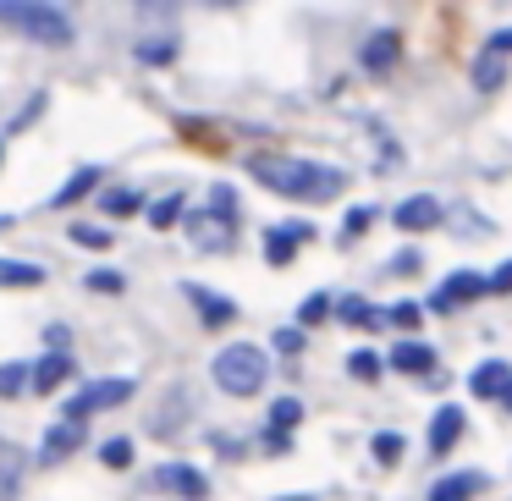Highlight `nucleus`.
<instances>
[{
    "mask_svg": "<svg viewBox=\"0 0 512 501\" xmlns=\"http://www.w3.org/2000/svg\"><path fill=\"white\" fill-rule=\"evenodd\" d=\"M248 171L265 182L270 193L281 199H309V204H325L342 193V171L336 166H314V160H287V155H248Z\"/></svg>",
    "mask_w": 512,
    "mask_h": 501,
    "instance_id": "f257e3e1",
    "label": "nucleus"
},
{
    "mask_svg": "<svg viewBox=\"0 0 512 501\" xmlns=\"http://www.w3.org/2000/svg\"><path fill=\"white\" fill-rule=\"evenodd\" d=\"M0 23H12L17 34H28L34 45L67 50L72 45V23L56 6H34V0H0Z\"/></svg>",
    "mask_w": 512,
    "mask_h": 501,
    "instance_id": "f03ea898",
    "label": "nucleus"
},
{
    "mask_svg": "<svg viewBox=\"0 0 512 501\" xmlns=\"http://www.w3.org/2000/svg\"><path fill=\"white\" fill-rule=\"evenodd\" d=\"M265 353H259L254 342H232V347H221V358L210 364V375H215V386L221 391H232V397H254V391H265Z\"/></svg>",
    "mask_w": 512,
    "mask_h": 501,
    "instance_id": "7ed1b4c3",
    "label": "nucleus"
},
{
    "mask_svg": "<svg viewBox=\"0 0 512 501\" xmlns=\"http://www.w3.org/2000/svg\"><path fill=\"white\" fill-rule=\"evenodd\" d=\"M122 402H133V380H122V375H116V380H89V386L67 402V424H83L89 413L122 408Z\"/></svg>",
    "mask_w": 512,
    "mask_h": 501,
    "instance_id": "20e7f679",
    "label": "nucleus"
},
{
    "mask_svg": "<svg viewBox=\"0 0 512 501\" xmlns=\"http://www.w3.org/2000/svg\"><path fill=\"white\" fill-rule=\"evenodd\" d=\"M474 298H485V276H474V270H457L446 287H435L430 309H435V314H452L457 303H474Z\"/></svg>",
    "mask_w": 512,
    "mask_h": 501,
    "instance_id": "39448f33",
    "label": "nucleus"
},
{
    "mask_svg": "<svg viewBox=\"0 0 512 501\" xmlns=\"http://www.w3.org/2000/svg\"><path fill=\"white\" fill-rule=\"evenodd\" d=\"M314 226L309 221H287V226H270L265 232V259L270 265H292V254H298V243H309Z\"/></svg>",
    "mask_w": 512,
    "mask_h": 501,
    "instance_id": "423d86ee",
    "label": "nucleus"
},
{
    "mask_svg": "<svg viewBox=\"0 0 512 501\" xmlns=\"http://www.w3.org/2000/svg\"><path fill=\"white\" fill-rule=\"evenodd\" d=\"M397 226H402V232H430V226H441V199H430V193L402 199L397 204Z\"/></svg>",
    "mask_w": 512,
    "mask_h": 501,
    "instance_id": "0eeeda50",
    "label": "nucleus"
},
{
    "mask_svg": "<svg viewBox=\"0 0 512 501\" xmlns=\"http://www.w3.org/2000/svg\"><path fill=\"white\" fill-rule=\"evenodd\" d=\"M507 386H512V369L501 364V358H485V364L468 375V391L485 397V402H501V397H507Z\"/></svg>",
    "mask_w": 512,
    "mask_h": 501,
    "instance_id": "6e6552de",
    "label": "nucleus"
},
{
    "mask_svg": "<svg viewBox=\"0 0 512 501\" xmlns=\"http://www.w3.org/2000/svg\"><path fill=\"white\" fill-rule=\"evenodd\" d=\"M155 479H160V485H171L177 496H188V501H204V490H210V479H204L199 468H188V463H166Z\"/></svg>",
    "mask_w": 512,
    "mask_h": 501,
    "instance_id": "1a4fd4ad",
    "label": "nucleus"
},
{
    "mask_svg": "<svg viewBox=\"0 0 512 501\" xmlns=\"http://www.w3.org/2000/svg\"><path fill=\"white\" fill-rule=\"evenodd\" d=\"M474 490H485V474L463 468V474H446L430 485V501H474Z\"/></svg>",
    "mask_w": 512,
    "mask_h": 501,
    "instance_id": "9d476101",
    "label": "nucleus"
},
{
    "mask_svg": "<svg viewBox=\"0 0 512 501\" xmlns=\"http://www.w3.org/2000/svg\"><path fill=\"white\" fill-rule=\"evenodd\" d=\"M391 369H402V375H435V353L424 342H397L391 347Z\"/></svg>",
    "mask_w": 512,
    "mask_h": 501,
    "instance_id": "9b49d317",
    "label": "nucleus"
},
{
    "mask_svg": "<svg viewBox=\"0 0 512 501\" xmlns=\"http://www.w3.org/2000/svg\"><path fill=\"white\" fill-rule=\"evenodd\" d=\"M188 303L199 309V320H204V325H226V320H237V303H232V298H215V292H204V287H188Z\"/></svg>",
    "mask_w": 512,
    "mask_h": 501,
    "instance_id": "f8f14e48",
    "label": "nucleus"
},
{
    "mask_svg": "<svg viewBox=\"0 0 512 501\" xmlns=\"http://www.w3.org/2000/svg\"><path fill=\"white\" fill-rule=\"evenodd\" d=\"M457 435H463V408H452V402H446V408L430 419V446H435V452H452Z\"/></svg>",
    "mask_w": 512,
    "mask_h": 501,
    "instance_id": "ddd939ff",
    "label": "nucleus"
},
{
    "mask_svg": "<svg viewBox=\"0 0 512 501\" xmlns=\"http://www.w3.org/2000/svg\"><path fill=\"white\" fill-rule=\"evenodd\" d=\"M67 375H72V358H67V353H45V358L34 364V375H28V380H34V391H56Z\"/></svg>",
    "mask_w": 512,
    "mask_h": 501,
    "instance_id": "4468645a",
    "label": "nucleus"
},
{
    "mask_svg": "<svg viewBox=\"0 0 512 501\" xmlns=\"http://www.w3.org/2000/svg\"><path fill=\"white\" fill-rule=\"evenodd\" d=\"M397 50H402V39L386 28V34H375V39L364 45V67H369V72H386L391 61H397Z\"/></svg>",
    "mask_w": 512,
    "mask_h": 501,
    "instance_id": "2eb2a0df",
    "label": "nucleus"
},
{
    "mask_svg": "<svg viewBox=\"0 0 512 501\" xmlns=\"http://www.w3.org/2000/svg\"><path fill=\"white\" fill-rule=\"evenodd\" d=\"M45 270L39 265H23V259H0V287H39Z\"/></svg>",
    "mask_w": 512,
    "mask_h": 501,
    "instance_id": "dca6fc26",
    "label": "nucleus"
},
{
    "mask_svg": "<svg viewBox=\"0 0 512 501\" xmlns=\"http://www.w3.org/2000/svg\"><path fill=\"white\" fill-rule=\"evenodd\" d=\"M72 446H83V424H67V419H61L56 430L45 435V457H67Z\"/></svg>",
    "mask_w": 512,
    "mask_h": 501,
    "instance_id": "f3484780",
    "label": "nucleus"
},
{
    "mask_svg": "<svg viewBox=\"0 0 512 501\" xmlns=\"http://www.w3.org/2000/svg\"><path fill=\"white\" fill-rule=\"evenodd\" d=\"M336 314H342L347 325H364V331H369V325H380V309H375V303H364V298H342V303H336Z\"/></svg>",
    "mask_w": 512,
    "mask_h": 501,
    "instance_id": "a211bd4d",
    "label": "nucleus"
},
{
    "mask_svg": "<svg viewBox=\"0 0 512 501\" xmlns=\"http://www.w3.org/2000/svg\"><path fill=\"white\" fill-rule=\"evenodd\" d=\"M298 419H303V402L298 397H281L276 408H270V435H287Z\"/></svg>",
    "mask_w": 512,
    "mask_h": 501,
    "instance_id": "6ab92c4d",
    "label": "nucleus"
},
{
    "mask_svg": "<svg viewBox=\"0 0 512 501\" xmlns=\"http://www.w3.org/2000/svg\"><path fill=\"white\" fill-rule=\"evenodd\" d=\"M402 446H408V441H402L397 430H380V435H375V463H380V468L402 463Z\"/></svg>",
    "mask_w": 512,
    "mask_h": 501,
    "instance_id": "aec40b11",
    "label": "nucleus"
},
{
    "mask_svg": "<svg viewBox=\"0 0 512 501\" xmlns=\"http://www.w3.org/2000/svg\"><path fill=\"white\" fill-rule=\"evenodd\" d=\"M474 83L479 89H501V83H507V67H501L496 56H479L474 61Z\"/></svg>",
    "mask_w": 512,
    "mask_h": 501,
    "instance_id": "412c9836",
    "label": "nucleus"
},
{
    "mask_svg": "<svg viewBox=\"0 0 512 501\" xmlns=\"http://www.w3.org/2000/svg\"><path fill=\"white\" fill-rule=\"evenodd\" d=\"M171 221H182V193H171V199L149 204V226H160V232H166Z\"/></svg>",
    "mask_w": 512,
    "mask_h": 501,
    "instance_id": "4be33fe9",
    "label": "nucleus"
},
{
    "mask_svg": "<svg viewBox=\"0 0 512 501\" xmlns=\"http://www.w3.org/2000/svg\"><path fill=\"white\" fill-rule=\"evenodd\" d=\"M138 56H144L149 67H166V61L177 56V45H171V39H138Z\"/></svg>",
    "mask_w": 512,
    "mask_h": 501,
    "instance_id": "5701e85b",
    "label": "nucleus"
},
{
    "mask_svg": "<svg viewBox=\"0 0 512 501\" xmlns=\"http://www.w3.org/2000/svg\"><path fill=\"white\" fill-rule=\"evenodd\" d=\"M105 210H111V215H138V210H144V193L116 188V193H105Z\"/></svg>",
    "mask_w": 512,
    "mask_h": 501,
    "instance_id": "b1692460",
    "label": "nucleus"
},
{
    "mask_svg": "<svg viewBox=\"0 0 512 501\" xmlns=\"http://www.w3.org/2000/svg\"><path fill=\"white\" fill-rule=\"evenodd\" d=\"M347 369H353L358 380H380V353H369V347H358V353L347 358Z\"/></svg>",
    "mask_w": 512,
    "mask_h": 501,
    "instance_id": "393cba45",
    "label": "nucleus"
},
{
    "mask_svg": "<svg viewBox=\"0 0 512 501\" xmlns=\"http://www.w3.org/2000/svg\"><path fill=\"white\" fill-rule=\"evenodd\" d=\"M100 457H105V468H127V463H133V441H122V435H116V441L100 446Z\"/></svg>",
    "mask_w": 512,
    "mask_h": 501,
    "instance_id": "a878e982",
    "label": "nucleus"
},
{
    "mask_svg": "<svg viewBox=\"0 0 512 501\" xmlns=\"http://www.w3.org/2000/svg\"><path fill=\"white\" fill-rule=\"evenodd\" d=\"M94 182H100V171H78V177H72V182H67V188H61V193H56V204H72V199H83V193H89V188H94Z\"/></svg>",
    "mask_w": 512,
    "mask_h": 501,
    "instance_id": "bb28decb",
    "label": "nucleus"
},
{
    "mask_svg": "<svg viewBox=\"0 0 512 501\" xmlns=\"http://www.w3.org/2000/svg\"><path fill=\"white\" fill-rule=\"evenodd\" d=\"M28 386V369L23 364H0V397H17Z\"/></svg>",
    "mask_w": 512,
    "mask_h": 501,
    "instance_id": "cd10ccee",
    "label": "nucleus"
},
{
    "mask_svg": "<svg viewBox=\"0 0 512 501\" xmlns=\"http://www.w3.org/2000/svg\"><path fill=\"white\" fill-rule=\"evenodd\" d=\"M386 320H391V325H402V331H419L424 309H419V303H397V309H386Z\"/></svg>",
    "mask_w": 512,
    "mask_h": 501,
    "instance_id": "c85d7f7f",
    "label": "nucleus"
},
{
    "mask_svg": "<svg viewBox=\"0 0 512 501\" xmlns=\"http://www.w3.org/2000/svg\"><path fill=\"white\" fill-rule=\"evenodd\" d=\"M72 243H83V248H111V232H100V226H72Z\"/></svg>",
    "mask_w": 512,
    "mask_h": 501,
    "instance_id": "c756f323",
    "label": "nucleus"
},
{
    "mask_svg": "<svg viewBox=\"0 0 512 501\" xmlns=\"http://www.w3.org/2000/svg\"><path fill=\"white\" fill-rule=\"evenodd\" d=\"M210 210L221 215V221H232V215H237V193H232V188H215V193H210Z\"/></svg>",
    "mask_w": 512,
    "mask_h": 501,
    "instance_id": "7c9ffc66",
    "label": "nucleus"
},
{
    "mask_svg": "<svg viewBox=\"0 0 512 501\" xmlns=\"http://www.w3.org/2000/svg\"><path fill=\"white\" fill-rule=\"evenodd\" d=\"M369 221H375V210H369V204H358V210H347V243H353L358 232H369Z\"/></svg>",
    "mask_w": 512,
    "mask_h": 501,
    "instance_id": "2f4dec72",
    "label": "nucleus"
},
{
    "mask_svg": "<svg viewBox=\"0 0 512 501\" xmlns=\"http://www.w3.org/2000/svg\"><path fill=\"white\" fill-rule=\"evenodd\" d=\"M485 56H496V61H507V56H512V28H501V34H490V39H485Z\"/></svg>",
    "mask_w": 512,
    "mask_h": 501,
    "instance_id": "473e14b6",
    "label": "nucleus"
},
{
    "mask_svg": "<svg viewBox=\"0 0 512 501\" xmlns=\"http://www.w3.org/2000/svg\"><path fill=\"white\" fill-rule=\"evenodd\" d=\"M89 287H94V292H122L127 281L116 276V270H94V276H89Z\"/></svg>",
    "mask_w": 512,
    "mask_h": 501,
    "instance_id": "72a5a7b5",
    "label": "nucleus"
},
{
    "mask_svg": "<svg viewBox=\"0 0 512 501\" xmlns=\"http://www.w3.org/2000/svg\"><path fill=\"white\" fill-rule=\"evenodd\" d=\"M325 309H331V298H303L298 320H303V325H314V320H325Z\"/></svg>",
    "mask_w": 512,
    "mask_h": 501,
    "instance_id": "f704fd0d",
    "label": "nucleus"
},
{
    "mask_svg": "<svg viewBox=\"0 0 512 501\" xmlns=\"http://www.w3.org/2000/svg\"><path fill=\"white\" fill-rule=\"evenodd\" d=\"M485 292H512V259H507V265H501L496 276L485 281Z\"/></svg>",
    "mask_w": 512,
    "mask_h": 501,
    "instance_id": "c9c22d12",
    "label": "nucleus"
},
{
    "mask_svg": "<svg viewBox=\"0 0 512 501\" xmlns=\"http://www.w3.org/2000/svg\"><path fill=\"white\" fill-rule=\"evenodd\" d=\"M391 270H397V276H419V254H413V248H408V254H397V259H391Z\"/></svg>",
    "mask_w": 512,
    "mask_h": 501,
    "instance_id": "e433bc0d",
    "label": "nucleus"
},
{
    "mask_svg": "<svg viewBox=\"0 0 512 501\" xmlns=\"http://www.w3.org/2000/svg\"><path fill=\"white\" fill-rule=\"evenodd\" d=\"M276 347H281V353H298L303 336H298V331H281V336H276Z\"/></svg>",
    "mask_w": 512,
    "mask_h": 501,
    "instance_id": "4c0bfd02",
    "label": "nucleus"
},
{
    "mask_svg": "<svg viewBox=\"0 0 512 501\" xmlns=\"http://www.w3.org/2000/svg\"><path fill=\"white\" fill-rule=\"evenodd\" d=\"M276 501H314V496H276Z\"/></svg>",
    "mask_w": 512,
    "mask_h": 501,
    "instance_id": "58836bf2",
    "label": "nucleus"
},
{
    "mask_svg": "<svg viewBox=\"0 0 512 501\" xmlns=\"http://www.w3.org/2000/svg\"><path fill=\"white\" fill-rule=\"evenodd\" d=\"M501 402H507V408H512V386H507V397H501Z\"/></svg>",
    "mask_w": 512,
    "mask_h": 501,
    "instance_id": "ea45409f",
    "label": "nucleus"
},
{
    "mask_svg": "<svg viewBox=\"0 0 512 501\" xmlns=\"http://www.w3.org/2000/svg\"><path fill=\"white\" fill-rule=\"evenodd\" d=\"M0 160H6V149H0Z\"/></svg>",
    "mask_w": 512,
    "mask_h": 501,
    "instance_id": "a19ab883",
    "label": "nucleus"
}]
</instances>
